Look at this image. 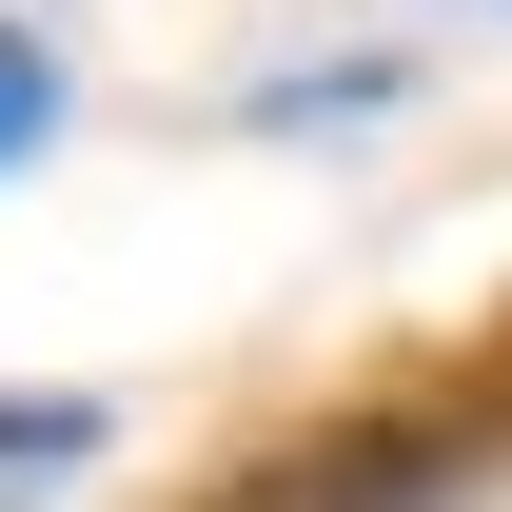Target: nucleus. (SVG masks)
<instances>
[{
	"label": "nucleus",
	"mask_w": 512,
	"mask_h": 512,
	"mask_svg": "<svg viewBox=\"0 0 512 512\" xmlns=\"http://www.w3.org/2000/svg\"><path fill=\"white\" fill-rule=\"evenodd\" d=\"M40 138H60V40H40V20H0V178H20Z\"/></svg>",
	"instance_id": "1"
},
{
	"label": "nucleus",
	"mask_w": 512,
	"mask_h": 512,
	"mask_svg": "<svg viewBox=\"0 0 512 512\" xmlns=\"http://www.w3.org/2000/svg\"><path fill=\"white\" fill-rule=\"evenodd\" d=\"M79 453H99V414H79V394H40V414H0V473H79Z\"/></svg>",
	"instance_id": "2"
},
{
	"label": "nucleus",
	"mask_w": 512,
	"mask_h": 512,
	"mask_svg": "<svg viewBox=\"0 0 512 512\" xmlns=\"http://www.w3.org/2000/svg\"><path fill=\"white\" fill-rule=\"evenodd\" d=\"M493 20H512V0H493Z\"/></svg>",
	"instance_id": "3"
}]
</instances>
